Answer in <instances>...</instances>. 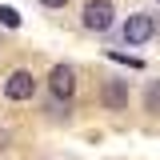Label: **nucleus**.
I'll return each instance as SVG.
<instances>
[{
	"mask_svg": "<svg viewBox=\"0 0 160 160\" xmlns=\"http://www.w3.org/2000/svg\"><path fill=\"white\" fill-rule=\"evenodd\" d=\"M40 4H44V8H64L68 0H40Z\"/></svg>",
	"mask_w": 160,
	"mask_h": 160,
	"instance_id": "6e6552de",
	"label": "nucleus"
},
{
	"mask_svg": "<svg viewBox=\"0 0 160 160\" xmlns=\"http://www.w3.org/2000/svg\"><path fill=\"white\" fill-rule=\"evenodd\" d=\"M112 16H116V8H112L108 0H88L84 12H80L84 28H92V32H108V28H112Z\"/></svg>",
	"mask_w": 160,
	"mask_h": 160,
	"instance_id": "f257e3e1",
	"label": "nucleus"
},
{
	"mask_svg": "<svg viewBox=\"0 0 160 160\" xmlns=\"http://www.w3.org/2000/svg\"><path fill=\"white\" fill-rule=\"evenodd\" d=\"M144 112L160 116V80H148L144 84Z\"/></svg>",
	"mask_w": 160,
	"mask_h": 160,
	"instance_id": "423d86ee",
	"label": "nucleus"
},
{
	"mask_svg": "<svg viewBox=\"0 0 160 160\" xmlns=\"http://www.w3.org/2000/svg\"><path fill=\"white\" fill-rule=\"evenodd\" d=\"M0 24H4V28H16V24H20V12L4 4V8H0Z\"/></svg>",
	"mask_w": 160,
	"mask_h": 160,
	"instance_id": "0eeeda50",
	"label": "nucleus"
},
{
	"mask_svg": "<svg viewBox=\"0 0 160 160\" xmlns=\"http://www.w3.org/2000/svg\"><path fill=\"white\" fill-rule=\"evenodd\" d=\"M152 36H156V20L148 16V12H136V16L124 20V40L128 44H148Z\"/></svg>",
	"mask_w": 160,
	"mask_h": 160,
	"instance_id": "7ed1b4c3",
	"label": "nucleus"
},
{
	"mask_svg": "<svg viewBox=\"0 0 160 160\" xmlns=\"http://www.w3.org/2000/svg\"><path fill=\"white\" fill-rule=\"evenodd\" d=\"M48 92L56 100H72V92H76V72H72V64H56V68L48 72Z\"/></svg>",
	"mask_w": 160,
	"mask_h": 160,
	"instance_id": "f03ea898",
	"label": "nucleus"
},
{
	"mask_svg": "<svg viewBox=\"0 0 160 160\" xmlns=\"http://www.w3.org/2000/svg\"><path fill=\"white\" fill-rule=\"evenodd\" d=\"M100 104H104L108 112H124V104H128V84H124V80H108V84L100 88Z\"/></svg>",
	"mask_w": 160,
	"mask_h": 160,
	"instance_id": "39448f33",
	"label": "nucleus"
},
{
	"mask_svg": "<svg viewBox=\"0 0 160 160\" xmlns=\"http://www.w3.org/2000/svg\"><path fill=\"white\" fill-rule=\"evenodd\" d=\"M32 92H36V80H32L28 68H16V72L4 76V96L8 100H28Z\"/></svg>",
	"mask_w": 160,
	"mask_h": 160,
	"instance_id": "20e7f679",
	"label": "nucleus"
}]
</instances>
